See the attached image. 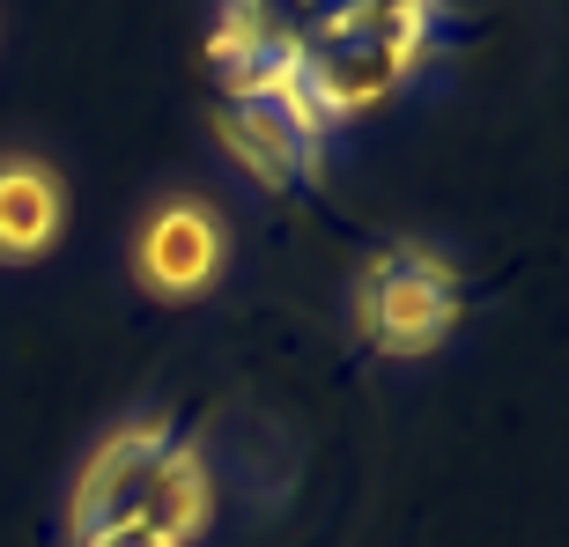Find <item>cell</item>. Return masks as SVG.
Here are the masks:
<instances>
[{
  "mask_svg": "<svg viewBox=\"0 0 569 547\" xmlns=\"http://www.w3.org/2000/svg\"><path fill=\"white\" fill-rule=\"evenodd\" d=\"M214 518V481L200 444L178 437L170 421H119L89 451L74 481V533L97 526H141L170 547H192Z\"/></svg>",
  "mask_w": 569,
  "mask_h": 547,
  "instance_id": "cell-1",
  "label": "cell"
},
{
  "mask_svg": "<svg viewBox=\"0 0 569 547\" xmlns=\"http://www.w3.org/2000/svg\"><path fill=\"white\" fill-rule=\"evenodd\" d=\"M222 267H230V222L208 200L170 192V200H156L141 215V230H133V274H141L148 296L192 304V296H208L222 281Z\"/></svg>",
  "mask_w": 569,
  "mask_h": 547,
  "instance_id": "cell-5",
  "label": "cell"
},
{
  "mask_svg": "<svg viewBox=\"0 0 569 547\" xmlns=\"http://www.w3.org/2000/svg\"><path fill=\"white\" fill-rule=\"evenodd\" d=\"M356 326L378 356H429L459 326V274L422 245H392L356 281Z\"/></svg>",
  "mask_w": 569,
  "mask_h": 547,
  "instance_id": "cell-3",
  "label": "cell"
},
{
  "mask_svg": "<svg viewBox=\"0 0 569 547\" xmlns=\"http://www.w3.org/2000/svg\"><path fill=\"white\" fill-rule=\"evenodd\" d=\"M74 547H170V540H156L141 526H97V533H74Z\"/></svg>",
  "mask_w": 569,
  "mask_h": 547,
  "instance_id": "cell-7",
  "label": "cell"
},
{
  "mask_svg": "<svg viewBox=\"0 0 569 547\" xmlns=\"http://www.w3.org/2000/svg\"><path fill=\"white\" fill-rule=\"evenodd\" d=\"M222 141L244 170H252L259 186H303L318 178V156H326V119L318 105L303 97L296 82H274V89H244L222 105Z\"/></svg>",
  "mask_w": 569,
  "mask_h": 547,
  "instance_id": "cell-4",
  "label": "cell"
},
{
  "mask_svg": "<svg viewBox=\"0 0 569 547\" xmlns=\"http://www.w3.org/2000/svg\"><path fill=\"white\" fill-rule=\"evenodd\" d=\"M422 0H348L311 38H296V89L318 105V119L385 105L422 60Z\"/></svg>",
  "mask_w": 569,
  "mask_h": 547,
  "instance_id": "cell-2",
  "label": "cell"
},
{
  "mask_svg": "<svg viewBox=\"0 0 569 547\" xmlns=\"http://www.w3.org/2000/svg\"><path fill=\"white\" fill-rule=\"evenodd\" d=\"M67 230V186L38 156H0V267L44 259Z\"/></svg>",
  "mask_w": 569,
  "mask_h": 547,
  "instance_id": "cell-6",
  "label": "cell"
}]
</instances>
